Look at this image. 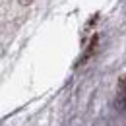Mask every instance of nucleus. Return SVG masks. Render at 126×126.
<instances>
[]
</instances>
